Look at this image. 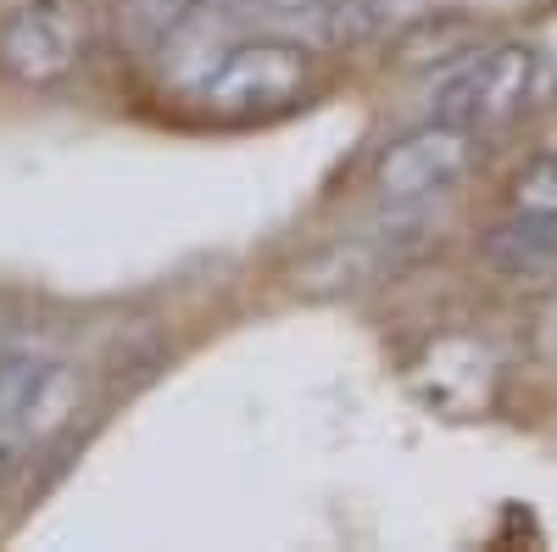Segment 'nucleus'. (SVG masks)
I'll use <instances>...</instances> for the list:
<instances>
[{
  "instance_id": "obj_1",
  "label": "nucleus",
  "mask_w": 557,
  "mask_h": 552,
  "mask_svg": "<svg viewBox=\"0 0 557 552\" xmlns=\"http://www.w3.org/2000/svg\"><path fill=\"white\" fill-rule=\"evenodd\" d=\"M312 78V57L296 39H240L218 51V62L201 73L196 96L218 118H268L285 112Z\"/></svg>"
},
{
  "instance_id": "obj_2",
  "label": "nucleus",
  "mask_w": 557,
  "mask_h": 552,
  "mask_svg": "<svg viewBox=\"0 0 557 552\" xmlns=\"http://www.w3.org/2000/svg\"><path fill=\"white\" fill-rule=\"evenodd\" d=\"M89 51V12L84 0H23L0 17V73L45 89L62 84Z\"/></svg>"
},
{
  "instance_id": "obj_3",
  "label": "nucleus",
  "mask_w": 557,
  "mask_h": 552,
  "mask_svg": "<svg viewBox=\"0 0 557 552\" xmlns=\"http://www.w3.org/2000/svg\"><path fill=\"white\" fill-rule=\"evenodd\" d=\"M541 57L530 45H491V51L457 62L441 89H435V118L462 123V128H491L507 123L513 112H524L530 89H535Z\"/></svg>"
},
{
  "instance_id": "obj_4",
  "label": "nucleus",
  "mask_w": 557,
  "mask_h": 552,
  "mask_svg": "<svg viewBox=\"0 0 557 552\" xmlns=\"http://www.w3.org/2000/svg\"><path fill=\"white\" fill-rule=\"evenodd\" d=\"M474 162V128L462 123H446V118H430L407 128L396 146H385L380 168H374V184L391 207H418L469 173Z\"/></svg>"
},
{
  "instance_id": "obj_5",
  "label": "nucleus",
  "mask_w": 557,
  "mask_h": 552,
  "mask_svg": "<svg viewBox=\"0 0 557 552\" xmlns=\"http://www.w3.org/2000/svg\"><path fill=\"white\" fill-rule=\"evenodd\" d=\"M412 391L430 407L451 413V419H469V413H480L496 391V357L480 341H462V335L435 341L412 368Z\"/></svg>"
},
{
  "instance_id": "obj_6",
  "label": "nucleus",
  "mask_w": 557,
  "mask_h": 552,
  "mask_svg": "<svg viewBox=\"0 0 557 552\" xmlns=\"http://www.w3.org/2000/svg\"><path fill=\"white\" fill-rule=\"evenodd\" d=\"M485 262L507 280H530V273L557 268V212H513L507 223L491 229L485 241Z\"/></svg>"
},
{
  "instance_id": "obj_7",
  "label": "nucleus",
  "mask_w": 557,
  "mask_h": 552,
  "mask_svg": "<svg viewBox=\"0 0 557 552\" xmlns=\"http://www.w3.org/2000/svg\"><path fill=\"white\" fill-rule=\"evenodd\" d=\"M207 0H117V34L134 51H162L201 17Z\"/></svg>"
},
{
  "instance_id": "obj_8",
  "label": "nucleus",
  "mask_w": 557,
  "mask_h": 552,
  "mask_svg": "<svg viewBox=\"0 0 557 552\" xmlns=\"http://www.w3.org/2000/svg\"><path fill=\"white\" fill-rule=\"evenodd\" d=\"M51 368H57V357H45V352H7V357H0V430H7V436L28 441L23 419H28L39 385L51 380Z\"/></svg>"
},
{
  "instance_id": "obj_9",
  "label": "nucleus",
  "mask_w": 557,
  "mask_h": 552,
  "mask_svg": "<svg viewBox=\"0 0 557 552\" xmlns=\"http://www.w3.org/2000/svg\"><path fill=\"white\" fill-rule=\"evenodd\" d=\"M513 207H524V212H557V151L535 157V162L519 173Z\"/></svg>"
},
{
  "instance_id": "obj_10",
  "label": "nucleus",
  "mask_w": 557,
  "mask_h": 552,
  "mask_svg": "<svg viewBox=\"0 0 557 552\" xmlns=\"http://www.w3.org/2000/svg\"><path fill=\"white\" fill-rule=\"evenodd\" d=\"M535 346H541L546 363H557V291L546 296V307H541V318H535Z\"/></svg>"
},
{
  "instance_id": "obj_11",
  "label": "nucleus",
  "mask_w": 557,
  "mask_h": 552,
  "mask_svg": "<svg viewBox=\"0 0 557 552\" xmlns=\"http://www.w3.org/2000/svg\"><path fill=\"white\" fill-rule=\"evenodd\" d=\"M23 464H28V441H17V436L0 430V486H12Z\"/></svg>"
},
{
  "instance_id": "obj_12",
  "label": "nucleus",
  "mask_w": 557,
  "mask_h": 552,
  "mask_svg": "<svg viewBox=\"0 0 557 552\" xmlns=\"http://www.w3.org/2000/svg\"><path fill=\"white\" fill-rule=\"evenodd\" d=\"M223 17H257V12H273V0H212Z\"/></svg>"
},
{
  "instance_id": "obj_13",
  "label": "nucleus",
  "mask_w": 557,
  "mask_h": 552,
  "mask_svg": "<svg viewBox=\"0 0 557 552\" xmlns=\"http://www.w3.org/2000/svg\"><path fill=\"white\" fill-rule=\"evenodd\" d=\"M323 7V0H273V12H285V17H312Z\"/></svg>"
}]
</instances>
